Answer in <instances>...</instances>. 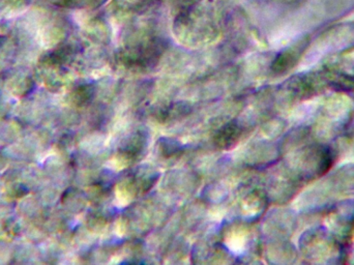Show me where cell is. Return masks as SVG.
<instances>
[{"mask_svg":"<svg viewBox=\"0 0 354 265\" xmlns=\"http://www.w3.org/2000/svg\"><path fill=\"white\" fill-rule=\"evenodd\" d=\"M354 4V0H310L305 6L310 26L326 19L333 18Z\"/></svg>","mask_w":354,"mask_h":265,"instance_id":"6da1fadb","label":"cell"}]
</instances>
